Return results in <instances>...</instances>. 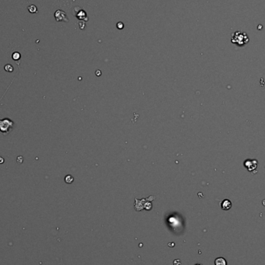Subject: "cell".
Wrapping results in <instances>:
<instances>
[{
	"instance_id": "1",
	"label": "cell",
	"mask_w": 265,
	"mask_h": 265,
	"mask_svg": "<svg viewBox=\"0 0 265 265\" xmlns=\"http://www.w3.org/2000/svg\"><path fill=\"white\" fill-rule=\"evenodd\" d=\"M231 41L233 44H237L238 46H243L249 42L248 36L245 33L240 31H236V33H233L232 36Z\"/></svg>"
},
{
	"instance_id": "2",
	"label": "cell",
	"mask_w": 265,
	"mask_h": 265,
	"mask_svg": "<svg viewBox=\"0 0 265 265\" xmlns=\"http://www.w3.org/2000/svg\"><path fill=\"white\" fill-rule=\"evenodd\" d=\"M13 126L14 123L10 119L5 118L3 119H0V132L3 135H7L11 129H13Z\"/></svg>"
},
{
	"instance_id": "3",
	"label": "cell",
	"mask_w": 265,
	"mask_h": 265,
	"mask_svg": "<svg viewBox=\"0 0 265 265\" xmlns=\"http://www.w3.org/2000/svg\"><path fill=\"white\" fill-rule=\"evenodd\" d=\"M244 167L248 171H254L257 169V161L256 160H246L244 162Z\"/></svg>"
},
{
	"instance_id": "4",
	"label": "cell",
	"mask_w": 265,
	"mask_h": 265,
	"mask_svg": "<svg viewBox=\"0 0 265 265\" xmlns=\"http://www.w3.org/2000/svg\"><path fill=\"white\" fill-rule=\"evenodd\" d=\"M55 17L57 22H68L67 15L62 10H57L55 13Z\"/></svg>"
},
{
	"instance_id": "5",
	"label": "cell",
	"mask_w": 265,
	"mask_h": 265,
	"mask_svg": "<svg viewBox=\"0 0 265 265\" xmlns=\"http://www.w3.org/2000/svg\"><path fill=\"white\" fill-rule=\"evenodd\" d=\"M221 208L223 210L228 211L232 208V203L230 199H224L221 203Z\"/></svg>"
},
{
	"instance_id": "6",
	"label": "cell",
	"mask_w": 265,
	"mask_h": 265,
	"mask_svg": "<svg viewBox=\"0 0 265 265\" xmlns=\"http://www.w3.org/2000/svg\"><path fill=\"white\" fill-rule=\"evenodd\" d=\"M215 265H227V262L224 257H217L215 260Z\"/></svg>"
},
{
	"instance_id": "7",
	"label": "cell",
	"mask_w": 265,
	"mask_h": 265,
	"mask_svg": "<svg viewBox=\"0 0 265 265\" xmlns=\"http://www.w3.org/2000/svg\"><path fill=\"white\" fill-rule=\"evenodd\" d=\"M27 9H28V11H29V12L30 13H37V6H34V5H31V6H28Z\"/></svg>"
},
{
	"instance_id": "8",
	"label": "cell",
	"mask_w": 265,
	"mask_h": 265,
	"mask_svg": "<svg viewBox=\"0 0 265 265\" xmlns=\"http://www.w3.org/2000/svg\"><path fill=\"white\" fill-rule=\"evenodd\" d=\"M12 57H13V59L14 61H19L21 57V55L19 52H17V51H16V52H14L13 55H12Z\"/></svg>"
},
{
	"instance_id": "9",
	"label": "cell",
	"mask_w": 265,
	"mask_h": 265,
	"mask_svg": "<svg viewBox=\"0 0 265 265\" xmlns=\"http://www.w3.org/2000/svg\"><path fill=\"white\" fill-rule=\"evenodd\" d=\"M74 181V177L71 175H67L65 177V182L67 184L72 183Z\"/></svg>"
},
{
	"instance_id": "10",
	"label": "cell",
	"mask_w": 265,
	"mask_h": 265,
	"mask_svg": "<svg viewBox=\"0 0 265 265\" xmlns=\"http://www.w3.org/2000/svg\"><path fill=\"white\" fill-rule=\"evenodd\" d=\"M4 69L5 71H7V72H13V67L10 64H8V65H6L4 67Z\"/></svg>"
},
{
	"instance_id": "11",
	"label": "cell",
	"mask_w": 265,
	"mask_h": 265,
	"mask_svg": "<svg viewBox=\"0 0 265 265\" xmlns=\"http://www.w3.org/2000/svg\"><path fill=\"white\" fill-rule=\"evenodd\" d=\"M123 27H124V26H123V23H117V28H118V29H123Z\"/></svg>"
},
{
	"instance_id": "12",
	"label": "cell",
	"mask_w": 265,
	"mask_h": 265,
	"mask_svg": "<svg viewBox=\"0 0 265 265\" xmlns=\"http://www.w3.org/2000/svg\"><path fill=\"white\" fill-rule=\"evenodd\" d=\"M3 162H4V159L2 157H0V164H3Z\"/></svg>"
},
{
	"instance_id": "13",
	"label": "cell",
	"mask_w": 265,
	"mask_h": 265,
	"mask_svg": "<svg viewBox=\"0 0 265 265\" xmlns=\"http://www.w3.org/2000/svg\"><path fill=\"white\" fill-rule=\"evenodd\" d=\"M195 265H202V264H195Z\"/></svg>"
}]
</instances>
